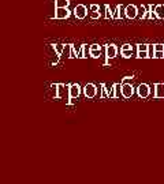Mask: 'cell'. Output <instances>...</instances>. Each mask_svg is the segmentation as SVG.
Segmentation results:
<instances>
[{"mask_svg":"<svg viewBox=\"0 0 164 184\" xmlns=\"http://www.w3.org/2000/svg\"><path fill=\"white\" fill-rule=\"evenodd\" d=\"M125 17L128 19H134V18L138 17V7L134 6V4H128L125 7Z\"/></svg>","mask_w":164,"mask_h":184,"instance_id":"cell-1","label":"cell"},{"mask_svg":"<svg viewBox=\"0 0 164 184\" xmlns=\"http://www.w3.org/2000/svg\"><path fill=\"white\" fill-rule=\"evenodd\" d=\"M66 96H70V85H63V83H57V93L56 98H63Z\"/></svg>","mask_w":164,"mask_h":184,"instance_id":"cell-2","label":"cell"},{"mask_svg":"<svg viewBox=\"0 0 164 184\" xmlns=\"http://www.w3.org/2000/svg\"><path fill=\"white\" fill-rule=\"evenodd\" d=\"M84 93L86 96V98H94L97 96V87H96L93 83H87L84 87Z\"/></svg>","mask_w":164,"mask_h":184,"instance_id":"cell-3","label":"cell"},{"mask_svg":"<svg viewBox=\"0 0 164 184\" xmlns=\"http://www.w3.org/2000/svg\"><path fill=\"white\" fill-rule=\"evenodd\" d=\"M86 14H87L86 6H84V4L75 6V8H74V15H75L77 19H84V18L86 17Z\"/></svg>","mask_w":164,"mask_h":184,"instance_id":"cell-4","label":"cell"},{"mask_svg":"<svg viewBox=\"0 0 164 184\" xmlns=\"http://www.w3.org/2000/svg\"><path fill=\"white\" fill-rule=\"evenodd\" d=\"M137 93H138V96L141 97V98H148L150 94V87L146 83H141V85L138 86V89H137Z\"/></svg>","mask_w":164,"mask_h":184,"instance_id":"cell-5","label":"cell"},{"mask_svg":"<svg viewBox=\"0 0 164 184\" xmlns=\"http://www.w3.org/2000/svg\"><path fill=\"white\" fill-rule=\"evenodd\" d=\"M122 94L123 98H130L134 94V87L130 83H122Z\"/></svg>","mask_w":164,"mask_h":184,"instance_id":"cell-6","label":"cell"},{"mask_svg":"<svg viewBox=\"0 0 164 184\" xmlns=\"http://www.w3.org/2000/svg\"><path fill=\"white\" fill-rule=\"evenodd\" d=\"M68 17H70V11H68L67 7H60V8H56V11H55L56 19H66Z\"/></svg>","mask_w":164,"mask_h":184,"instance_id":"cell-7","label":"cell"},{"mask_svg":"<svg viewBox=\"0 0 164 184\" xmlns=\"http://www.w3.org/2000/svg\"><path fill=\"white\" fill-rule=\"evenodd\" d=\"M153 87H155L153 97L155 98H164V83H155Z\"/></svg>","mask_w":164,"mask_h":184,"instance_id":"cell-8","label":"cell"},{"mask_svg":"<svg viewBox=\"0 0 164 184\" xmlns=\"http://www.w3.org/2000/svg\"><path fill=\"white\" fill-rule=\"evenodd\" d=\"M105 55H107V59H114L115 56L118 55V48L115 47L114 44H109V45H107V48H105Z\"/></svg>","mask_w":164,"mask_h":184,"instance_id":"cell-9","label":"cell"},{"mask_svg":"<svg viewBox=\"0 0 164 184\" xmlns=\"http://www.w3.org/2000/svg\"><path fill=\"white\" fill-rule=\"evenodd\" d=\"M79 94H81V87L79 85L74 83V85H70V98H78Z\"/></svg>","mask_w":164,"mask_h":184,"instance_id":"cell-10","label":"cell"},{"mask_svg":"<svg viewBox=\"0 0 164 184\" xmlns=\"http://www.w3.org/2000/svg\"><path fill=\"white\" fill-rule=\"evenodd\" d=\"M155 12L157 19H164V4H157L155 6Z\"/></svg>","mask_w":164,"mask_h":184,"instance_id":"cell-11","label":"cell"},{"mask_svg":"<svg viewBox=\"0 0 164 184\" xmlns=\"http://www.w3.org/2000/svg\"><path fill=\"white\" fill-rule=\"evenodd\" d=\"M114 91H115V98L123 97V94H122V83H115V85H114Z\"/></svg>","mask_w":164,"mask_h":184,"instance_id":"cell-12","label":"cell"},{"mask_svg":"<svg viewBox=\"0 0 164 184\" xmlns=\"http://www.w3.org/2000/svg\"><path fill=\"white\" fill-rule=\"evenodd\" d=\"M70 4V0H55V6L56 8H60V7H68Z\"/></svg>","mask_w":164,"mask_h":184,"instance_id":"cell-13","label":"cell"},{"mask_svg":"<svg viewBox=\"0 0 164 184\" xmlns=\"http://www.w3.org/2000/svg\"><path fill=\"white\" fill-rule=\"evenodd\" d=\"M100 53H101V48H90V58H100Z\"/></svg>","mask_w":164,"mask_h":184,"instance_id":"cell-14","label":"cell"},{"mask_svg":"<svg viewBox=\"0 0 164 184\" xmlns=\"http://www.w3.org/2000/svg\"><path fill=\"white\" fill-rule=\"evenodd\" d=\"M52 47H53V49H55V52H56V55H59V56L63 55V49H64V45H62V44H53Z\"/></svg>","mask_w":164,"mask_h":184,"instance_id":"cell-15","label":"cell"},{"mask_svg":"<svg viewBox=\"0 0 164 184\" xmlns=\"http://www.w3.org/2000/svg\"><path fill=\"white\" fill-rule=\"evenodd\" d=\"M71 47H73V44H67V45H64V49H63V55H62V56H66V58H70V56H71Z\"/></svg>","mask_w":164,"mask_h":184,"instance_id":"cell-16","label":"cell"},{"mask_svg":"<svg viewBox=\"0 0 164 184\" xmlns=\"http://www.w3.org/2000/svg\"><path fill=\"white\" fill-rule=\"evenodd\" d=\"M137 58L138 59H148L149 58V53H148V51H137Z\"/></svg>","mask_w":164,"mask_h":184,"instance_id":"cell-17","label":"cell"},{"mask_svg":"<svg viewBox=\"0 0 164 184\" xmlns=\"http://www.w3.org/2000/svg\"><path fill=\"white\" fill-rule=\"evenodd\" d=\"M120 53H122V56L125 59H128L133 56V48H131V49H126V51H120Z\"/></svg>","mask_w":164,"mask_h":184,"instance_id":"cell-18","label":"cell"},{"mask_svg":"<svg viewBox=\"0 0 164 184\" xmlns=\"http://www.w3.org/2000/svg\"><path fill=\"white\" fill-rule=\"evenodd\" d=\"M105 18L107 19H109V18H114V14H112V11H111V8H109V6L108 4H105Z\"/></svg>","mask_w":164,"mask_h":184,"instance_id":"cell-19","label":"cell"},{"mask_svg":"<svg viewBox=\"0 0 164 184\" xmlns=\"http://www.w3.org/2000/svg\"><path fill=\"white\" fill-rule=\"evenodd\" d=\"M149 49V44H138L137 45V51H148Z\"/></svg>","mask_w":164,"mask_h":184,"instance_id":"cell-20","label":"cell"},{"mask_svg":"<svg viewBox=\"0 0 164 184\" xmlns=\"http://www.w3.org/2000/svg\"><path fill=\"white\" fill-rule=\"evenodd\" d=\"M163 58H164V51H156L155 59H163Z\"/></svg>","mask_w":164,"mask_h":184,"instance_id":"cell-21","label":"cell"},{"mask_svg":"<svg viewBox=\"0 0 164 184\" xmlns=\"http://www.w3.org/2000/svg\"><path fill=\"white\" fill-rule=\"evenodd\" d=\"M153 48H155V52L156 51H164V44H155Z\"/></svg>","mask_w":164,"mask_h":184,"instance_id":"cell-22","label":"cell"},{"mask_svg":"<svg viewBox=\"0 0 164 184\" xmlns=\"http://www.w3.org/2000/svg\"><path fill=\"white\" fill-rule=\"evenodd\" d=\"M74 58H78L77 56V51H75V47H71V56H70V59H74Z\"/></svg>","mask_w":164,"mask_h":184,"instance_id":"cell-23","label":"cell"},{"mask_svg":"<svg viewBox=\"0 0 164 184\" xmlns=\"http://www.w3.org/2000/svg\"><path fill=\"white\" fill-rule=\"evenodd\" d=\"M98 10H100V7H98V4H92V6H90V11H92V12L98 11Z\"/></svg>","mask_w":164,"mask_h":184,"instance_id":"cell-24","label":"cell"},{"mask_svg":"<svg viewBox=\"0 0 164 184\" xmlns=\"http://www.w3.org/2000/svg\"><path fill=\"white\" fill-rule=\"evenodd\" d=\"M131 48H133V47H131V45H130V44H123V45H122V47H120V51H126V49H131Z\"/></svg>","mask_w":164,"mask_h":184,"instance_id":"cell-25","label":"cell"},{"mask_svg":"<svg viewBox=\"0 0 164 184\" xmlns=\"http://www.w3.org/2000/svg\"><path fill=\"white\" fill-rule=\"evenodd\" d=\"M90 17H92L93 19H97V18H100V12L94 11V12H92V14H90Z\"/></svg>","mask_w":164,"mask_h":184,"instance_id":"cell-26","label":"cell"},{"mask_svg":"<svg viewBox=\"0 0 164 184\" xmlns=\"http://www.w3.org/2000/svg\"><path fill=\"white\" fill-rule=\"evenodd\" d=\"M131 78H133V77H125V78H123V79H122V83H127L128 80L131 79Z\"/></svg>","mask_w":164,"mask_h":184,"instance_id":"cell-27","label":"cell"}]
</instances>
